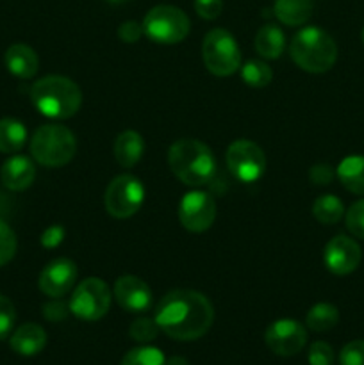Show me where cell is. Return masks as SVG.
<instances>
[{
    "label": "cell",
    "mask_w": 364,
    "mask_h": 365,
    "mask_svg": "<svg viewBox=\"0 0 364 365\" xmlns=\"http://www.w3.org/2000/svg\"><path fill=\"white\" fill-rule=\"evenodd\" d=\"M156 323L175 341H196L213 327L214 309L202 292L175 289L163 296L156 307Z\"/></svg>",
    "instance_id": "cell-1"
},
{
    "label": "cell",
    "mask_w": 364,
    "mask_h": 365,
    "mask_svg": "<svg viewBox=\"0 0 364 365\" xmlns=\"http://www.w3.org/2000/svg\"><path fill=\"white\" fill-rule=\"evenodd\" d=\"M170 170L182 184L200 187L213 180L216 160L207 145L198 139H178L168 150Z\"/></svg>",
    "instance_id": "cell-2"
},
{
    "label": "cell",
    "mask_w": 364,
    "mask_h": 365,
    "mask_svg": "<svg viewBox=\"0 0 364 365\" xmlns=\"http://www.w3.org/2000/svg\"><path fill=\"white\" fill-rule=\"evenodd\" d=\"M31 100L43 116L66 120L75 116L81 109L82 91L71 78L63 75H49L34 82Z\"/></svg>",
    "instance_id": "cell-3"
},
{
    "label": "cell",
    "mask_w": 364,
    "mask_h": 365,
    "mask_svg": "<svg viewBox=\"0 0 364 365\" xmlns=\"http://www.w3.org/2000/svg\"><path fill=\"white\" fill-rule=\"evenodd\" d=\"M289 53L296 66L307 73H325L335 64L338 45L323 29L305 27L295 34Z\"/></svg>",
    "instance_id": "cell-4"
},
{
    "label": "cell",
    "mask_w": 364,
    "mask_h": 365,
    "mask_svg": "<svg viewBox=\"0 0 364 365\" xmlns=\"http://www.w3.org/2000/svg\"><path fill=\"white\" fill-rule=\"evenodd\" d=\"M77 152L74 132L64 125H43L31 139V153L36 163L46 168H61Z\"/></svg>",
    "instance_id": "cell-5"
},
{
    "label": "cell",
    "mask_w": 364,
    "mask_h": 365,
    "mask_svg": "<svg viewBox=\"0 0 364 365\" xmlns=\"http://www.w3.org/2000/svg\"><path fill=\"white\" fill-rule=\"evenodd\" d=\"M191 29L188 14L175 6H156L143 20V32L148 39L159 45H177L184 41Z\"/></svg>",
    "instance_id": "cell-6"
},
{
    "label": "cell",
    "mask_w": 364,
    "mask_h": 365,
    "mask_svg": "<svg viewBox=\"0 0 364 365\" xmlns=\"http://www.w3.org/2000/svg\"><path fill=\"white\" fill-rule=\"evenodd\" d=\"M202 57L207 70L216 77H228L241 68V50L234 36L225 29H213L202 43Z\"/></svg>",
    "instance_id": "cell-7"
},
{
    "label": "cell",
    "mask_w": 364,
    "mask_h": 365,
    "mask_svg": "<svg viewBox=\"0 0 364 365\" xmlns=\"http://www.w3.org/2000/svg\"><path fill=\"white\" fill-rule=\"evenodd\" d=\"M70 312L82 321H98L111 307V291L102 278H86L71 294Z\"/></svg>",
    "instance_id": "cell-8"
},
{
    "label": "cell",
    "mask_w": 364,
    "mask_h": 365,
    "mask_svg": "<svg viewBox=\"0 0 364 365\" xmlns=\"http://www.w3.org/2000/svg\"><path fill=\"white\" fill-rule=\"evenodd\" d=\"M145 187L132 175H118L109 182L103 196L106 210L116 220H127L134 216L143 205Z\"/></svg>",
    "instance_id": "cell-9"
},
{
    "label": "cell",
    "mask_w": 364,
    "mask_h": 365,
    "mask_svg": "<svg viewBox=\"0 0 364 365\" xmlns=\"http://www.w3.org/2000/svg\"><path fill=\"white\" fill-rule=\"evenodd\" d=\"M227 168L239 182L252 184L266 171V155L253 141L238 139L227 150Z\"/></svg>",
    "instance_id": "cell-10"
},
{
    "label": "cell",
    "mask_w": 364,
    "mask_h": 365,
    "mask_svg": "<svg viewBox=\"0 0 364 365\" xmlns=\"http://www.w3.org/2000/svg\"><path fill=\"white\" fill-rule=\"evenodd\" d=\"M216 217V203L213 196L203 191H191L178 203V220L189 232H206L213 227Z\"/></svg>",
    "instance_id": "cell-11"
},
{
    "label": "cell",
    "mask_w": 364,
    "mask_h": 365,
    "mask_svg": "<svg viewBox=\"0 0 364 365\" xmlns=\"http://www.w3.org/2000/svg\"><path fill=\"white\" fill-rule=\"evenodd\" d=\"M268 349L278 356H293L303 349L307 342V330L303 324L293 319H278L264 331Z\"/></svg>",
    "instance_id": "cell-12"
},
{
    "label": "cell",
    "mask_w": 364,
    "mask_h": 365,
    "mask_svg": "<svg viewBox=\"0 0 364 365\" xmlns=\"http://www.w3.org/2000/svg\"><path fill=\"white\" fill-rule=\"evenodd\" d=\"M363 252L353 239L346 235H335L327 242L323 250V262L330 273L338 277L353 273L359 267Z\"/></svg>",
    "instance_id": "cell-13"
},
{
    "label": "cell",
    "mask_w": 364,
    "mask_h": 365,
    "mask_svg": "<svg viewBox=\"0 0 364 365\" xmlns=\"http://www.w3.org/2000/svg\"><path fill=\"white\" fill-rule=\"evenodd\" d=\"M75 282H77V266L74 260L61 257L43 267L38 285L43 294L57 299L68 294L74 289Z\"/></svg>",
    "instance_id": "cell-14"
},
{
    "label": "cell",
    "mask_w": 364,
    "mask_h": 365,
    "mask_svg": "<svg viewBox=\"0 0 364 365\" xmlns=\"http://www.w3.org/2000/svg\"><path fill=\"white\" fill-rule=\"evenodd\" d=\"M113 294L118 305L132 314L145 312L152 305V291L141 278L134 274H125L114 282Z\"/></svg>",
    "instance_id": "cell-15"
},
{
    "label": "cell",
    "mask_w": 364,
    "mask_h": 365,
    "mask_svg": "<svg viewBox=\"0 0 364 365\" xmlns=\"http://www.w3.org/2000/svg\"><path fill=\"white\" fill-rule=\"evenodd\" d=\"M36 178V168L29 157L13 155L2 164L0 180L9 191H25Z\"/></svg>",
    "instance_id": "cell-16"
},
{
    "label": "cell",
    "mask_w": 364,
    "mask_h": 365,
    "mask_svg": "<svg viewBox=\"0 0 364 365\" xmlns=\"http://www.w3.org/2000/svg\"><path fill=\"white\" fill-rule=\"evenodd\" d=\"M4 63H6V68L9 70V73H13L18 78H32L38 73L39 68V59L36 56V52L31 46L24 45V43L11 45L6 50Z\"/></svg>",
    "instance_id": "cell-17"
},
{
    "label": "cell",
    "mask_w": 364,
    "mask_h": 365,
    "mask_svg": "<svg viewBox=\"0 0 364 365\" xmlns=\"http://www.w3.org/2000/svg\"><path fill=\"white\" fill-rule=\"evenodd\" d=\"M11 349L21 356H34L46 346V334L39 324L25 323L11 335Z\"/></svg>",
    "instance_id": "cell-18"
},
{
    "label": "cell",
    "mask_w": 364,
    "mask_h": 365,
    "mask_svg": "<svg viewBox=\"0 0 364 365\" xmlns=\"http://www.w3.org/2000/svg\"><path fill=\"white\" fill-rule=\"evenodd\" d=\"M114 159L121 168H134L145 152L143 138L134 130H125L114 141Z\"/></svg>",
    "instance_id": "cell-19"
},
{
    "label": "cell",
    "mask_w": 364,
    "mask_h": 365,
    "mask_svg": "<svg viewBox=\"0 0 364 365\" xmlns=\"http://www.w3.org/2000/svg\"><path fill=\"white\" fill-rule=\"evenodd\" d=\"M273 13L277 20L288 27H298L309 21L313 0H275Z\"/></svg>",
    "instance_id": "cell-20"
},
{
    "label": "cell",
    "mask_w": 364,
    "mask_h": 365,
    "mask_svg": "<svg viewBox=\"0 0 364 365\" xmlns=\"http://www.w3.org/2000/svg\"><path fill=\"white\" fill-rule=\"evenodd\" d=\"M257 53L264 59H278L285 48V36L280 27L273 24L263 25L253 39Z\"/></svg>",
    "instance_id": "cell-21"
},
{
    "label": "cell",
    "mask_w": 364,
    "mask_h": 365,
    "mask_svg": "<svg viewBox=\"0 0 364 365\" xmlns=\"http://www.w3.org/2000/svg\"><path fill=\"white\" fill-rule=\"evenodd\" d=\"M338 177L346 191L364 196V157L350 155L343 159L338 168Z\"/></svg>",
    "instance_id": "cell-22"
},
{
    "label": "cell",
    "mask_w": 364,
    "mask_h": 365,
    "mask_svg": "<svg viewBox=\"0 0 364 365\" xmlns=\"http://www.w3.org/2000/svg\"><path fill=\"white\" fill-rule=\"evenodd\" d=\"M25 141H27V128L21 121L14 120V118H2L0 120V152H20Z\"/></svg>",
    "instance_id": "cell-23"
},
{
    "label": "cell",
    "mask_w": 364,
    "mask_h": 365,
    "mask_svg": "<svg viewBox=\"0 0 364 365\" xmlns=\"http://www.w3.org/2000/svg\"><path fill=\"white\" fill-rule=\"evenodd\" d=\"M339 323V310L335 309L332 303H316L313 309L307 312L305 324L309 330L318 331H328Z\"/></svg>",
    "instance_id": "cell-24"
},
{
    "label": "cell",
    "mask_w": 364,
    "mask_h": 365,
    "mask_svg": "<svg viewBox=\"0 0 364 365\" xmlns=\"http://www.w3.org/2000/svg\"><path fill=\"white\" fill-rule=\"evenodd\" d=\"M345 214V205L335 195H321L313 203V216L321 225H335Z\"/></svg>",
    "instance_id": "cell-25"
},
{
    "label": "cell",
    "mask_w": 364,
    "mask_h": 365,
    "mask_svg": "<svg viewBox=\"0 0 364 365\" xmlns=\"http://www.w3.org/2000/svg\"><path fill=\"white\" fill-rule=\"evenodd\" d=\"M241 78L250 88H266L273 78V71L263 61L252 59L241 68Z\"/></svg>",
    "instance_id": "cell-26"
},
{
    "label": "cell",
    "mask_w": 364,
    "mask_h": 365,
    "mask_svg": "<svg viewBox=\"0 0 364 365\" xmlns=\"http://www.w3.org/2000/svg\"><path fill=\"white\" fill-rule=\"evenodd\" d=\"M121 365H166V359L161 349L152 346H139L123 356Z\"/></svg>",
    "instance_id": "cell-27"
},
{
    "label": "cell",
    "mask_w": 364,
    "mask_h": 365,
    "mask_svg": "<svg viewBox=\"0 0 364 365\" xmlns=\"http://www.w3.org/2000/svg\"><path fill=\"white\" fill-rule=\"evenodd\" d=\"M159 324L156 323V319H150V317H139V319H136L134 323L131 324V328H128L131 337L134 339L136 342H143V344L152 342L153 339L159 335Z\"/></svg>",
    "instance_id": "cell-28"
},
{
    "label": "cell",
    "mask_w": 364,
    "mask_h": 365,
    "mask_svg": "<svg viewBox=\"0 0 364 365\" xmlns=\"http://www.w3.org/2000/svg\"><path fill=\"white\" fill-rule=\"evenodd\" d=\"M16 253V235L7 223L0 220V267L11 262Z\"/></svg>",
    "instance_id": "cell-29"
},
{
    "label": "cell",
    "mask_w": 364,
    "mask_h": 365,
    "mask_svg": "<svg viewBox=\"0 0 364 365\" xmlns=\"http://www.w3.org/2000/svg\"><path fill=\"white\" fill-rule=\"evenodd\" d=\"M346 228L357 239H364V198L346 210Z\"/></svg>",
    "instance_id": "cell-30"
},
{
    "label": "cell",
    "mask_w": 364,
    "mask_h": 365,
    "mask_svg": "<svg viewBox=\"0 0 364 365\" xmlns=\"http://www.w3.org/2000/svg\"><path fill=\"white\" fill-rule=\"evenodd\" d=\"M14 321H16L14 305L11 303V299L0 294V341H4L11 334V330L14 327Z\"/></svg>",
    "instance_id": "cell-31"
},
{
    "label": "cell",
    "mask_w": 364,
    "mask_h": 365,
    "mask_svg": "<svg viewBox=\"0 0 364 365\" xmlns=\"http://www.w3.org/2000/svg\"><path fill=\"white\" fill-rule=\"evenodd\" d=\"M341 365H364V341H352L339 353Z\"/></svg>",
    "instance_id": "cell-32"
},
{
    "label": "cell",
    "mask_w": 364,
    "mask_h": 365,
    "mask_svg": "<svg viewBox=\"0 0 364 365\" xmlns=\"http://www.w3.org/2000/svg\"><path fill=\"white\" fill-rule=\"evenodd\" d=\"M309 364L310 365H332L334 364V349L327 342H314L309 348Z\"/></svg>",
    "instance_id": "cell-33"
},
{
    "label": "cell",
    "mask_w": 364,
    "mask_h": 365,
    "mask_svg": "<svg viewBox=\"0 0 364 365\" xmlns=\"http://www.w3.org/2000/svg\"><path fill=\"white\" fill-rule=\"evenodd\" d=\"M195 11L203 20H216L223 11V0H195Z\"/></svg>",
    "instance_id": "cell-34"
},
{
    "label": "cell",
    "mask_w": 364,
    "mask_h": 365,
    "mask_svg": "<svg viewBox=\"0 0 364 365\" xmlns=\"http://www.w3.org/2000/svg\"><path fill=\"white\" fill-rule=\"evenodd\" d=\"M143 34H145V32H143V24H138V21L134 20L123 21V24L118 27V38L123 43L139 41V38H141Z\"/></svg>",
    "instance_id": "cell-35"
},
{
    "label": "cell",
    "mask_w": 364,
    "mask_h": 365,
    "mask_svg": "<svg viewBox=\"0 0 364 365\" xmlns=\"http://www.w3.org/2000/svg\"><path fill=\"white\" fill-rule=\"evenodd\" d=\"M309 178L314 185H328L334 180V170L330 164H314L309 170Z\"/></svg>",
    "instance_id": "cell-36"
},
{
    "label": "cell",
    "mask_w": 364,
    "mask_h": 365,
    "mask_svg": "<svg viewBox=\"0 0 364 365\" xmlns=\"http://www.w3.org/2000/svg\"><path fill=\"white\" fill-rule=\"evenodd\" d=\"M68 312H70V307L63 302H52L43 307V316L49 321H63Z\"/></svg>",
    "instance_id": "cell-37"
},
{
    "label": "cell",
    "mask_w": 364,
    "mask_h": 365,
    "mask_svg": "<svg viewBox=\"0 0 364 365\" xmlns=\"http://www.w3.org/2000/svg\"><path fill=\"white\" fill-rule=\"evenodd\" d=\"M63 228L61 227H50L49 230L43 234L41 237V245L45 246V248H56L57 245H59L61 241H63Z\"/></svg>",
    "instance_id": "cell-38"
},
{
    "label": "cell",
    "mask_w": 364,
    "mask_h": 365,
    "mask_svg": "<svg viewBox=\"0 0 364 365\" xmlns=\"http://www.w3.org/2000/svg\"><path fill=\"white\" fill-rule=\"evenodd\" d=\"M166 365H189V364L186 362V359H181V356H173V359L168 360Z\"/></svg>",
    "instance_id": "cell-39"
},
{
    "label": "cell",
    "mask_w": 364,
    "mask_h": 365,
    "mask_svg": "<svg viewBox=\"0 0 364 365\" xmlns=\"http://www.w3.org/2000/svg\"><path fill=\"white\" fill-rule=\"evenodd\" d=\"M109 4H114V6H118V4H125V2H131V0H107Z\"/></svg>",
    "instance_id": "cell-40"
},
{
    "label": "cell",
    "mask_w": 364,
    "mask_h": 365,
    "mask_svg": "<svg viewBox=\"0 0 364 365\" xmlns=\"http://www.w3.org/2000/svg\"><path fill=\"white\" fill-rule=\"evenodd\" d=\"M363 43H364V29H363Z\"/></svg>",
    "instance_id": "cell-41"
}]
</instances>
